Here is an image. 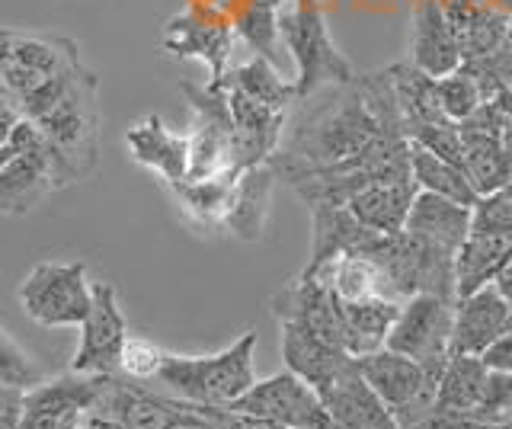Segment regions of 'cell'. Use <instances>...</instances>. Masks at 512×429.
<instances>
[{
  "mask_svg": "<svg viewBox=\"0 0 512 429\" xmlns=\"http://www.w3.org/2000/svg\"><path fill=\"white\" fill-rule=\"evenodd\" d=\"M80 429H96V426H93V420H87V423H84V426H80Z\"/></svg>",
  "mask_w": 512,
  "mask_h": 429,
  "instance_id": "681fc988",
  "label": "cell"
},
{
  "mask_svg": "<svg viewBox=\"0 0 512 429\" xmlns=\"http://www.w3.org/2000/svg\"><path fill=\"white\" fill-rule=\"evenodd\" d=\"M176 404H180V410H183V417L180 420H176L170 429H215L212 423H208V420H202L199 417V413H192L189 407H186V401H183V397H180V401H176Z\"/></svg>",
  "mask_w": 512,
  "mask_h": 429,
  "instance_id": "b9f144b4",
  "label": "cell"
},
{
  "mask_svg": "<svg viewBox=\"0 0 512 429\" xmlns=\"http://www.w3.org/2000/svg\"><path fill=\"white\" fill-rule=\"evenodd\" d=\"M269 4H276V7H288L292 0H269Z\"/></svg>",
  "mask_w": 512,
  "mask_h": 429,
  "instance_id": "c3c4849f",
  "label": "cell"
},
{
  "mask_svg": "<svg viewBox=\"0 0 512 429\" xmlns=\"http://www.w3.org/2000/svg\"><path fill=\"white\" fill-rule=\"evenodd\" d=\"M464 138V157L461 170L468 173L477 196L500 193L512 183V154L503 148V138L490 135H461Z\"/></svg>",
  "mask_w": 512,
  "mask_h": 429,
  "instance_id": "f546056e",
  "label": "cell"
},
{
  "mask_svg": "<svg viewBox=\"0 0 512 429\" xmlns=\"http://www.w3.org/2000/svg\"><path fill=\"white\" fill-rule=\"evenodd\" d=\"M487 375L490 369L480 356H452L439 381L436 404L448 413H455V417H471L480 401V391H484Z\"/></svg>",
  "mask_w": 512,
  "mask_h": 429,
  "instance_id": "1f68e13d",
  "label": "cell"
},
{
  "mask_svg": "<svg viewBox=\"0 0 512 429\" xmlns=\"http://www.w3.org/2000/svg\"><path fill=\"white\" fill-rule=\"evenodd\" d=\"M410 170H413V183L426 189V193H436V196H445V199H455L461 205H477V189L471 186L468 173H464L458 164L445 161V157L432 154L420 145H413L410 141Z\"/></svg>",
  "mask_w": 512,
  "mask_h": 429,
  "instance_id": "4dcf8cb0",
  "label": "cell"
},
{
  "mask_svg": "<svg viewBox=\"0 0 512 429\" xmlns=\"http://www.w3.org/2000/svg\"><path fill=\"white\" fill-rule=\"evenodd\" d=\"M80 49L68 36L29 33V29H4L0 52V97L20 106L29 93L45 87L52 77L80 65Z\"/></svg>",
  "mask_w": 512,
  "mask_h": 429,
  "instance_id": "8992f818",
  "label": "cell"
},
{
  "mask_svg": "<svg viewBox=\"0 0 512 429\" xmlns=\"http://www.w3.org/2000/svg\"><path fill=\"white\" fill-rule=\"evenodd\" d=\"M471 228H474L471 205H461L455 199H445V196L420 189L413 199V209H410L404 231L420 234V237H426V241H436V244L458 253L461 244L468 241Z\"/></svg>",
  "mask_w": 512,
  "mask_h": 429,
  "instance_id": "cb8c5ba5",
  "label": "cell"
},
{
  "mask_svg": "<svg viewBox=\"0 0 512 429\" xmlns=\"http://www.w3.org/2000/svg\"><path fill=\"white\" fill-rule=\"evenodd\" d=\"M272 314L279 324H301L336 346H343V314L340 298L320 276H298L272 295ZM346 349V346H343ZM349 353V349H346Z\"/></svg>",
  "mask_w": 512,
  "mask_h": 429,
  "instance_id": "7c38bea8",
  "label": "cell"
},
{
  "mask_svg": "<svg viewBox=\"0 0 512 429\" xmlns=\"http://www.w3.org/2000/svg\"><path fill=\"white\" fill-rule=\"evenodd\" d=\"M512 260V237L509 234H490V231H474L468 241L461 244L458 260H455V279H458V298L474 295L480 289L493 285L500 276V269Z\"/></svg>",
  "mask_w": 512,
  "mask_h": 429,
  "instance_id": "d4e9b609",
  "label": "cell"
},
{
  "mask_svg": "<svg viewBox=\"0 0 512 429\" xmlns=\"http://www.w3.org/2000/svg\"><path fill=\"white\" fill-rule=\"evenodd\" d=\"M125 148L135 164L157 173L160 183L189 177V135L173 132L157 113H148L128 125Z\"/></svg>",
  "mask_w": 512,
  "mask_h": 429,
  "instance_id": "2e32d148",
  "label": "cell"
},
{
  "mask_svg": "<svg viewBox=\"0 0 512 429\" xmlns=\"http://www.w3.org/2000/svg\"><path fill=\"white\" fill-rule=\"evenodd\" d=\"M167 353L148 337H128L122 349V375L132 381H151L164 369Z\"/></svg>",
  "mask_w": 512,
  "mask_h": 429,
  "instance_id": "e575fe53",
  "label": "cell"
},
{
  "mask_svg": "<svg viewBox=\"0 0 512 429\" xmlns=\"http://www.w3.org/2000/svg\"><path fill=\"white\" fill-rule=\"evenodd\" d=\"M55 189H61L55 157L39 125L23 116L0 135V209L4 215H29Z\"/></svg>",
  "mask_w": 512,
  "mask_h": 429,
  "instance_id": "277c9868",
  "label": "cell"
},
{
  "mask_svg": "<svg viewBox=\"0 0 512 429\" xmlns=\"http://www.w3.org/2000/svg\"><path fill=\"white\" fill-rule=\"evenodd\" d=\"M279 23L285 52L295 61L298 103L327 87L352 84L359 77L352 61L336 49L320 0H292L288 7H282Z\"/></svg>",
  "mask_w": 512,
  "mask_h": 429,
  "instance_id": "3957f363",
  "label": "cell"
},
{
  "mask_svg": "<svg viewBox=\"0 0 512 429\" xmlns=\"http://www.w3.org/2000/svg\"><path fill=\"white\" fill-rule=\"evenodd\" d=\"M90 420H93V426H96V429H128L125 423L109 420V417H90Z\"/></svg>",
  "mask_w": 512,
  "mask_h": 429,
  "instance_id": "bcb514c9",
  "label": "cell"
},
{
  "mask_svg": "<svg viewBox=\"0 0 512 429\" xmlns=\"http://www.w3.org/2000/svg\"><path fill=\"white\" fill-rule=\"evenodd\" d=\"M410 61L432 77H445L464 65L461 45L442 0H416L413 33H410Z\"/></svg>",
  "mask_w": 512,
  "mask_h": 429,
  "instance_id": "d6986e66",
  "label": "cell"
},
{
  "mask_svg": "<svg viewBox=\"0 0 512 429\" xmlns=\"http://www.w3.org/2000/svg\"><path fill=\"white\" fill-rule=\"evenodd\" d=\"M452 330H455V301L423 292L400 305L388 346L420 362L432 381V388L439 391L445 365L452 359Z\"/></svg>",
  "mask_w": 512,
  "mask_h": 429,
  "instance_id": "52a82bcc",
  "label": "cell"
},
{
  "mask_svg": "<svg viewBox=\"0 0 512 429\" xmlns=\"http://www.w3.org/2000/svg\"><path fill=\"white\" fill-rule=\"evenodd\" d=\"M420 193V186L410 183H372L362 193L349 199L346 209L356 215L365 228L378 234H400L407 228V218L413 209V199Z\"/></svg>",
  "mask_w": 512,
  "mask_h": 429,
  "instance_id": "484cf974",
  "label": "cell"
},
{
  "mask_svg": "<svg viewBox=\"0 0 512 429\" xmlns=\"http://www.w3.org/2000/svg\"><path fill=\"white\" fill-rule=\"evenodd\" d=\"M128 324L119 308V292L112 282H93V308L80 327V346L71 359V372L80 375H122V349Z\"/></svg>",
  "mask_w": 512,
  "mask_h": 429,
  "instance_id": "30bf717a",
  "label": "cell"
},
{
  "mask_svg": "<svg viewBox=\"0 0 512 429\" xmlns=\"http://www.w3.org/2000/svg\"><path fill=\"white\" fill-rule=\"evenodd\" d=\"M474 231L509 234L512 237V183L500 193L480 196L474 205Z\"/></svg>",
  "mask_w": 512,
  "mask_h": 429,
  "instance_id": "8d00e7d4",
  "label": "cell"
},
{
  "mask_svg": "<svg viewBox=\"0 0 512 429\" xmlns=\"http://www.w3.org/2000/svg\"><path fill=\"white\" fill-rule=\"evenodd\" d=\"M186 407L192 413H199V417L208 420L215 429H288L282 423L253 417V413H244V410H237V407H212V404H192V401H186Z\"/></svg>",
  "mask_w": 512,
  "mask_h": 429,
  "instance_id": "74e56055",
  "label": "cell"
},
{
  "mask_svg": "<svg viewBox=\"0 0 512 429\" xmlns=\"http://www.w3.org/2000/svg\"><path fill=\"white\" fill-rule=\"evenodd\" d=\"M224 87L240 90L244 97H250L256 103H266V106H276V109H288L292 103H298L295 77H285L279 65H272V61H266L260 55L234 65L228 71V77H224Z\"/></svg>",
  "mask_w": 512,
  "mask_h": 429,
  "instance_id": "f1b7e54d",
  "label": "cell"
},
{
  "mask_svg": "<svg viewBox=\"0 0 512 429\" xmlns=\"http://www.w3.org/2000/svg\"><path fill=\"white\" fill-rule=\"evenodd\" d=\"M237 23L221 17L212 7H186L164 23L160 29V52L176 61H199L208 68V87H224L228 65L234 58Z\"/></svg>",
  "mask_w": 512,
  "mask_h": 429,
  "instance_id": "ba28073f",
  "label": "cell"
},
{
  "mask_svg": "<svg viewBox=\"0 0 512 429\" xmlns=\"http://www.w3.org/2000/svg\"><path fill=\"white\" fill-rule=\"evenodd\" d=\"M480 359H484V365L493 372H512V333H503L500 340H493Z\"/></svg>",
  "mask_w": 512,
  "mask_h": 429,
  "instance_id": "ab89813d",
  "label": "cell"
},
{
  "mask_svg": "<svg viewBox=\"0 0 512 429\" xmlns=\"http://www.w3.org/2000/svg\"><path fill=\"white\" fill-rule=\"evenodd\" d=\"M356 365L362 378L375 388V394L391 410L407 407L413 401H420V397H436V388H432L423 365L404 353H397L391 346L368 356H356Z\"/></svg>",
  "mask_w": 512,
  "mask_h": 429,
  "instance_id": "e0dca14e",
  "label": "cell"
},
{
  "mask_svg": "<svg viewBox=\"0 0 512 429\" xmlns=\"http://www.w3.org/2000/svg\"><path fill=\"white\" fill-rule=\"evenodd\" d=\"M320 401L346 429H400L394 410L362 378L359 365H352L333 388L320 394Z\"/></svg>",
  "mask_w": 512,
  "mask_h": 429,
  "instance_id": "603a6c76",
  "label": "cell"
},
{
  "mask_svg": "<svg viewBox=\"0 0 512 429\" xmlns=\"http://www.w3.org/2000/svg\"><path fill=\"white\" fill-rule=\"evenodd\" d=\"M32 122L55 157L61 189L93 177L100 167V81L87 65L74 74L55 106Z\"/></svg>",
  "mask_w": 512,
  "mask_h": 429,
  "instance_id": "6da1fadb",
  "label": "cell"
},
{
  "mask_svg": "<svg viewBox=\"0 0 512 429\" xmlns=\"http://www.w3.org/2000/svg\"><path fill=\"white\" fill-rule=\"evenodd\" d=\"M279 327H282V359L288 365V372L308 381L317 394L333 388L356 365V356L346 353L343 346L317 337L308 327L301 324H279Z\"/></svg>",
  "mask_w": 512,
  "mask_h": 429,
  "instance_id": "9a60e30c",
  "label": "cell"
},
{
  "mask_svg": "<svg viewBox=\"0 0 512 429\" xmlns=\"http://www.w3.org/2000/svg\"><path fill=\"white\" fill-rule=\"evenodd\" d=\"M45 381V372L36 362L29 359V353L13 340V333L4 330L0 333V385H13V388H39Z\"/></svg>",
  "mask_w": 512,
  "mask_h": 429,
  "instance_id": "836d02e7",
  "label": "cell"
},
{
  "mask_svg": "<svg viewBox=\"0 0 512 429\" xmlns=\"http://www.w3.org/2000/svg\"><path fill=\"white\" fill-rule=\"evenodd\" d=\"M301 429H346V426H343L340 420H336L324 404H320V407L314 410V417H311L308 423H304Z\"/></svg>",
  "mask_w": 512,
  "mask_h": 429,
  "instance_id": "7bdbcfd3",
  "label": "cell"
},
{
  "mask_svg": "<svg viewBox=\"0 0 512 429\" xmlns=\"http://www.w3.org/2000/svg\"><path fill=\"white\" fill-rule=\"evenodd\" d=\"M26 401H29L26 388L0 385V429H20L23 426V420H26Z\"/></svg>",
  "mask_w": 512,
  "mask_h": 429,
  "instance_id": "f35d334b",
  "label": "cell"
},
{
  "mask_svg": "<svg viewBox=\"0 0 512 429\" xmlns=\"http://www.w3.org/2000/svg\"><path fill=\"white\" fill-rule=\"evenodd\" d=\"M400 305H404V301H388V298L356 301V305L340 301L343 346L352 356H368V353L384 349L388 346V337H391V327L400 314Z\"/></svg>",
  "mask_w": 512,
  "mask_h": 429,
  "instance_id": "83f0119b",
  "label": "cell"
},
{
  "mask_svg": "<svg viewBox=\"0 0 512 429\" xmlns=\"http://www.w3.org/2000/svg\"><path fill=\"white\" fill-rule=\"evenodd\" d=\"M314 276L324 279L330 285V292L340 301H346V305H356V301H375V298L400 301L391 289L388 276H384V269L372 257H362V253L336 257L324 269H317Z\"/></svg>",
  "mask_w": 512,
  "mask_h": 429,
  "instance_id": "4316f807",
  "label": "cell"
},
{
  "mask_svg": "<svg viewBox=\"0 0 512 429\" xmlns=\"http://www.w3.org/2000/svg\"><path fill=\"white\" fill-rule=\"evenodd\" d=\"M282 7L269 4V0H250L244 13L237 17V36L253 55H260L272 65L282 61Z\"/></svg>",
  "mask_w": 512,
  "mask_h": 429,
  "instance_id": "d6a6232c",
  "label": "cell"
},
{
  "mask_svg": "<svg viewBox=\"0 0 512 429\" xmlns=\"http://www.w3.org/2000/svg\"><path fill=\"white\" fill-rule=\"evenodd\" d=\"M493 289L500 292V295L509 301V305H512V260L500 269V276L493 279Z\"/></svg>",
  "mask_w": 512,
  "mask_h": 429,
  "instance_id": "ee69618b",
  "label": "cell"
},
{
  "mask_svg": "<svg viewBox=\"0 0 512 429\" xmlns=\"http://www.w3.org/2000/svg\"><path fill=\"white\" fill-rule=\"evenodd\" d=\"M320 404L324 401H320V394L308 385V381L298 378L295 372H279L272 378L256 381L244 397H237V401L228 407H237L244 413H253V417L272 420V423H282L288 429H301L314 417V410Z\"/></svg>",
  "mask_w": 512,
  "mask_h": 429,
  "instance_id": "5bb4252c",
  "label": "cell"
},
{
  "mask_svg": "<svg viewBox=\"0 0 512 429\" xmlns=\"http://www.w3.org/2000/svg\"><path fill=\"white\" fill-rule=\"evenodd\" d=\"M234 119V154L237 170L244 173L256 164H269L279 154L288 132V109H276L244 97L240 90L224 87Z\"/></svg>",
  "mask_w": 512,
  "mask_h": 429,
  "instance_id": "8fae6325",
  "label": "cell"
},
{
  "mask_svg": "<svg viewBox=\"0 0 512 429\" xmlns=\"http://www.w3.org/2000/svg\"><path fill=\"white\" fill-rule=\"evenodd\" d=\"M253 353H256V330H244L231 346L208 356L167 353L164 369H160L157 378L180 394L183 401L228 407L260 381L253 369Z\"/></svg>",
  "mask_w": 512,
  "mask_h": 429,
  "instance_id": "7a4b0ae2",
  "label": "cell"
},
{
  "mask_svg": "<svg viewBox=\"0 0 512 429\" xmlns=\"http://www.w3.org/2000/svg\"><path fill=\"white\" fill-rule=\"evenodd\" d=\"M308 212H311V260L301 269L304 276H314L317 269H324L336 257H346V253L368 257L381 241V234L365 228L346 205H308Z\"/></svg>",
  "mask_w": 512,
  "mask_h": 429,
  "instance_id": "4fadbf2b",
  "label": "cell"
},
{
  "mask_svg": "<svg viewBox=\"0 0 512 429\" xmlns=\"http://www.w3.org/2000/svg\"><path fill=\"white\" fill-rule=\"evenodd\" d=\"M493 103L500 106L506 116H512V87H500V90H496V100Z\"/></svg>",
  "mask_w": 512,
  "mask_h": 429,
  "instance_id": "f6af8a7d",
  "label": "cell"
},
{
  "mask_svg": "<svg viewBox=\"0 0 512 429\" xmlns=\"http://www.w3.org/2000/svg\"><path fill=\"white\" fill-rule=\"evenodd\" d=\"M442 4L464 61H484L503 49L512 33V17L506 7H490L484 0H442Z\"/></svg>",
  "mask_w": 512,
  "mask_h": 429,
  "instance_id": "ffe728a7",
  "label": "cell"
},
{
  "mask_svg": "<svg viewBox=\"0 0 512 429\" xmlns=\"http://www.w3.org/2000/svg\"><path fill=\"white\" fill-rule=\"evenodd\" d=\"M484 65L493 71V77L500 81L503 87H512V33H509V39L503 42V49L496 52V55H490V58H484Z\"/></svg>",
  "mask_w": 512,
  "mask_h": 429,
  "instance_id": "60d3db41",
  "label": "cell"
},
{
  "mask_svg": "<svg viewBox=\"0 0 512 429\" xmlns=\"http://www.w3.org/2000/svg\"><path fill=\"white\" fill-rule=\"evenodd\" d=\"M240 173H221V177L208 180H176V183H160L167 189L170 202L176 205V212L183 215L189 228H196L199 234H215L224 231V218H228L234 186Z\"/></svg>",
  "mask_w": 512,
  "mask_h": 429,
  "instance_id": "44dd1931",
  "label": "cell"
},
{
  "mask_svg": "<svg viewBox=\"0 0 512 429\" xmlns=\"http://www.w3.org/2000/svg\"><path fill=\"white\" fill-rule=\"evenodd\" d=\"M471 420H512V372L490 369Z\"/></svg>",
  "mask_w": 512,
  "mask_h": 429,
  "instance_id": "d590c367",
  "label": "cell"
},
{
  "mask_svg": "<svg viewBox=\"0 0 512 429\" xmlns=\"http://www.w3.org/2000/svg\"><path fill=\"white\" fill-rule=\"evenodd\" d=\"M506 333H512V314H509V327H506Z\"/></svg>",
  "mask_w": 512,
  "mask_h": 429,
  "instance_id": "f907efd6",
  "label": "cell"
},
{
  "mask_svg": "<svg viewBox=\"0 0 512 429\" xmlns=\"http://www.w3.org/2000/svg\"><path fill=\"white\" fill-rule=\"evenodd\" d=\"M276 180H279V173L272 164H256L240 173L228 218H224V231L247 244L263 241L272 193H276Z\"/></svg>",
  "mask_w": 512,
  "mask_h": 429,
  "instance_id": "7402d4cb",
  "label": "cell"
},
{
  "mask_svg": "<svg viewBox=\"0 0 512 429\" xmlns=\"http://www.w3.org/2000/svg\"><path fill=\"white\" fill-rule=\"evenodd\" d=\"M16 298H20V308L29 321L45 330L84 327L93 308V282L87 279V263H36L20 282Z\"/></svg>",
  "mask_w": 512,
  "mask_h": 429,
  "instance_id": "5b68a950",
  "label": "cell"
},
{
  "mask_svg": "<svg viewBox=\"0 0 512 429\" xmlns=\"http://www.w3.org/2000/svg\"><path fill=\"white\" fill-rule=\"evenodd\" d=\"M180 93L192 109L189 125V177L208 180L221 173H240L234 154V119L224 87L180 84Z\"/></svg>",
  "mask_w": 512,
  "mask_h": 429,
  "instance_id": "9c48e42d",
  "label": "cell"
},
{
  "mask_svg": "<svg viewBox=\"0 0 512 429\" xmlns=\"http://www.w3.org/2000/svg\"><path fill=\"white\" fill-rule=\"evenodd\" d=\"M503 148L512 154V116H506V129H503Z\"/></svg>",
  "mask_w": 512,
  "mask_h": 429,
  "instance_id": "7dc6e473",
  "label": "cell"
},
{
  "mask_svg": "<svg viewBox=\"0 0 512 429\" xmlns=\"http://www.w3.org/2000/svg\"><path fill=\"white\" fill-rule=\"evenodd\" d=\"M512 305L487 285L474 295L455 301V330H452V356H484L493 340H500L509 327Z\"/></svg>",
  "mask_w": 512,
  "mask_h": 429,
  "instance_id": "ac0fdd59",
  "label": "cell"
}]
</instances>
